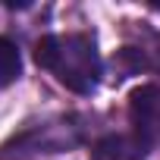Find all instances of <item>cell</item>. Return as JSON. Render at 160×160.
Returning a JSON list of instances; mask_svg holds the SVG:
<instances>
[{
  "instance_id": "1",
  "label": "cell",
  "mask_w": 160,
  "mask_h": 160,
  "mask_svg": "<svg viewBox=\"0 0 160 160\" xmlns=\"http://www.w3.org/2000/svg\"><path fill=\"white\" fill-rule=\"evenodd\" d=\"M35 60L75 94H91L101 82V57L88 35H47L38 41Z\"/></svg>"
},
{
  "instance_id": "2",
  "label": "cell",
  "mask_w": 160,
  "mask_h": 160,
  "mask_svg": "<svg viewBox=\"0 0 160 160\" xmlns=\"http://www.w3.org/2000/svg\"><path fill=\"white\" fill-rule=\"evenodd\" d=\"M129 116L135 126V135L148 144H160V88L141 85L129 98Z\"/></svg>"
},
{
  "instance_id": "3",
  "label": "cell",
  "mask_w": 160,
  "mask_h": 160,
  "mask_svg": "<svg viewBox=\"0 0 160 160\" xmlns=\"http://www.w3.org/2000/svg\"><path fill=\"white\" fill-rule=\"evenodd\" d=\"M91 160H144V144L129 135H107L91 148Z\"/></svg>"
},
{
  "instance_id": "4",
  "label": "cell",
  "mask_w": 160,
  "mask_h": 160,
  "mask_svg": "<svg viewBox=\"0 0 160 160\" xmlns=\"http://www.w3.org/2000/svg\"><path fill=\"white\" fill-rule=\"evenodd\" d=\"M19 69H22V60H19V50L10 38H0V88L16 82L19 78Z\"/></svg>"
}]
</instances>
